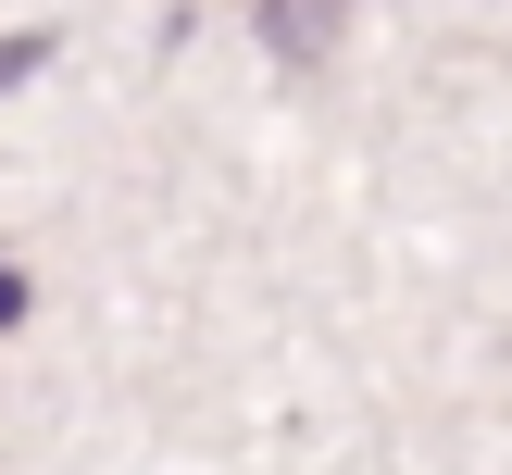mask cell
Listing matches in <instances>:
<instances>
[{"instance_id": "2", "label": "cell", "mask_w": 512, "mask_h": 475, "mask_svg": "<svg viewBox=\"0 0 512 475\" xmlns=\"http://www.w3.org/2000/svg\"><path fill=\"white\" fill-rule=\"evenodd\" d=\"M38 63H50V38H0V88H25Z\"/></svg>"}, {"instance_id": "1", "label": "cell", "mask_w": 512, "mask_h": 475, "mask_svg": "<svg viewBox=\"0 0 512 475\" xmlns=\"http://www.w3.org/2000/svg\"><path fill=\"white\" fill-rule=\"evenodd\" d=\"M250 13H263L275 38L300 50V63H325V38H338V13H350V0H250Z\"/></svg>"}, {"instance_id": "3", "label": "cell", "mask_w": 512, "mask_h": 475, "mask_svg": "<svg viewBox=\"0 0 512 475\" xmlns=\"http://www.w3.org/2000/svg\"><path fill=\"white\" fill-rule=\"evenodd\" d=\"M13 313H25V275H13V263H0V325H13Z\"/></svg>"}]
</instances>
